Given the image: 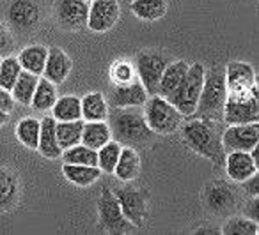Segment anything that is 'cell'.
Instances as JSON below:
<instances>
[{
	"label": "cell",
	"instance_id": "cell-43",
	"mask_svg": "<svg viewBox=\"0 0 259 235\" xmlns=\"http://www.w3.org/2000/svg\"><path fill=\"white\" fill-rule=\"evenodd\" d=\"M9 121V113H6V111H0V128L6 124V122Z\"/></svg>",
	"mask_w": 259,
	"mask_h": 235
},
{
	"label": "cell",
	"instance_id": "cell-3",
	"mask_svg": "<svg viewBox=\"0 0 259 235\" xmlns=\"http://www.w3.org/2000/svg\"><path fill=\"white\" fill-rule=\"evenodd\" d=\"M226 97H227V85H226L224 68L222 66H213V68L206 69L204 83H202L197 108H195L194 115H190V117H201V119L222 122Z\"/></svg>",
	"mask_w": 259,
	"mask_h": 235
},
{
	"label": "cell",
	"instance_id": "cell-1",
	"mask_svg": "<svg viewBox=\"0 0 259 235\" xmlns=\"http://www.w3.org/2000/svg\"><path fill=\"white\" fill-rule=\"evenodd\" d=\"M181 138L194 152L215 164H224L226 152L222 147L224 122L201 117H185L180 126Z\"/></svg>",
	"mask_w": 259,
	"mask_h": 235
},
{
	"label": "cell",
	"instance_id": "cell-41",
	"mask_svg": "<svg viewBox=\"0 0 259 235\" xmlns=\"http://www.w3.org/2000/svg\"><path fill=\"white\" fill-rule=\"evenodd\" d=\"M245 212H247V216L250 217V219L257 221V217H259V196H250V200H248V207L245 209Z\"/></svg>",
	"mask_w": 259,
	"mask_h": 235
},
{
	"label": "cell",
	"instance_id": "cell-11",
	"mask_svg": "<svg viewBox=\"0 0 259 235\" xmlns=\"http://www.w3.org/2000/svg\"><path fill=\"white\" fill-rule=\"evenodd\" d=\"M259 143V122L250 124H233L226 126L222 131L224 152L233 150H252Z\"/></svg>",
	"mask_w": 259,
	"mask_h": 235
},
{
	"label": "cell",
	"instance_id": "cell-12",
	"mask_svg": "<svg viewBox=\"0 0 259 235\" xmlns=\"http://www.w3.org/2000/svg\"><path fill=\"white\" fill-rule=\"evenodd\" d=\"M54 15L62 29L80 30L87 27L89 2L87 0H55Z\"/></svg>",
	"mask_w": 259,
	"mask_h": 235
},
{
	"label": "cell",
	"instance_id": "cell-4",
	"mask_svg": "<svg viewBox=\"0 0 259 235\" xmlns=\"http://www.w3.org/2000/svg\"><path fill=\"white\" fill-rule=\"evenodd\" d=\"M204 73L206 68L201 62L188 66V71L181 83L165 97L183 117H190L194 115L195 108H197V101L201 96L202 83H204Z\"/></svg>",
	"mask_w": 259,
	"mask_h": 235
},
{
	"label": "cell",
	"instance_id": "cell-42",
	"mask_svg": "<svg viewBox=\"0 0 259 235\" xmlns=\"http://www.w3.org/2000/svg\"><path fill=\"white\" fill-rule=\"evenodd\" d=\"M195 233H222L220 228H215V226H202V228H197Z\"/></svg>",
	"mask_w": 259,
	"mask_h": 235
},
{
	"label": "cell",
	"instance_id": "cell-26",
	"mask_svg": "<svg viewBox=\"0 0 259 235\" xmlns=\"http://www.w3.org/2000/svg\"><path fill=\"white\" fill-rule=\"evenodd\" d=\"M20 196V182L8 168H0V210H9L16 205Z\"/></svg>",
	"mask_w": 259,
	"mask_h": 235
},
{
	"label": "cell",
	"instance_id": "cell-37",
	"mask_svg": "<svg viewBox=\"0 0 259 235\" xmlns=\"http://www.w3.org/2000/svg\"><path fill=\"white\" fill-rule=\"evenodd\" d=\"M22 71L23 69L16 57H11V55L2 57L0 58V87L11 90Z\"/></svg>",
	"mask_w": 259,
	"mask_h": 235
},
{
	"label": "cell",
	"instance_id": "cell-39",
	"mask_svg": "<svg viewBox=\"0 0 259 235\" xmlns=\"http://www.w3.org/2000/svg\"><path fill=\"white\" fill-rule=\"evenodd\" d=\"M16 106V101L13 99L11 90L2 89L0 87V111H6V113H11Z\"/></svg>",
	"mask_w": 259,
	"mask_h": 235
},
{
	"label": "cell",
	"instance_id": "cell-38",
	"mask_svg": "<svg viewBox=\"0 0 259 235\" xmlns=\"http://www.w3.org/2000/svg\"><path fill=\"white\" fill-rule=\"evenodd\" d=\"M13 48H15V39H13L11 30L0 22V57L9 55Z\"/></svg>",
	"mask_w": 259,
	"mask_h": 235
},
{
	"label": "cell",
	"instance_id": "cell-15",
	"mask_svg": "<svg viewBox=\"0 0 259 235\" xmlns=\"http://www.w3.org/2000/svg\"><path fill=\"white\" fill-rule=\"evenodd\" d=\"M149 94L142 87L139 80L126 85H114L112 92L108 94L107 103L110 108H141L148 101Z\"/></svg>",
	"mask_w": 259,
	"mask_h": 235
},
{
	"label": "cell",
	"instance_id": "cell-44",
	"mask_svg": "<svg viewBox=\"0 0 259 235\" xmlns=\"http://www.w3.org/2000/svg\"><path fill=\"white\" fill-rule=\"evenodd\" d=\"M87 2H93V0H87Z\"/></svg>",
	"mask_w": 259,
	"mask_h": 235
},
{
	"label": "cell",
	"instance_id": "cell-2",
	"mask_svg": "<svg viewBox=\"0 0 259 235\" xmlns=\"http://www.w3.org/2000/svg\"><path fill=\"white\" fill-rule=\"evenodd\" d=\"M107 122L112 140L121 143L122 147L137 149L155 138V133L149 129L144 113L139 108H110Z\"/></svg>",
	"mask_w": 259,
	"mask_h": 235
},
{
	"label": "cell",
	"instance_id": "cell-10",
	"mask_svg": "<svg viewBox=\"0 0 259 235\" xmlns=\"http://www.w3.org/2000/svg\"><path fill=\"white\" fill-rule=\"evenodd\" d=\"M6 18L15 32H32L41 23V8L37 0H9Z\"/></svg>",
	"mask_w": 259,
	"mask_h": 235
},
{
	"label": "cell",
	"instance_id": "cell-13",
	"mask_svg": "<svg viewBox=\"0 0 259 235\" xmlns=\"http://www.w3.org/2000/svg\"><path fill=\"white\" fill-rule=\"evenodd\" d=\"M206 198V207L209 212L213 214H227L236 207V203L240 202V195L238 189L233 188L229 182L224 181H213L206 186L204 191Z\"/></svg>",
	"mask_w": 259,
	"mask_h": 235
},
{
	"label": "cell",
	"instance_id": "cell-27",
	"mask_svg": "<svg viewBox=\"0 0 259 235\" xmlns=\"http://www.w3.org/2000/svg\"><path fill=\"white\" fill-rule=\"evenodd\" d=\"M52 117L57 122L78 121L82 119V108H80V97L68 94V96L57 97L52 106Z\"/></svg>",
	"mask_w": 259,
	"mask_h": 235
},
{
	"label": "cell",
	"instance_id": "cell-5",
	"mask_svg": "<svg viewBox=\"0 0 259 235\" xmlns=\"http://www.w3.org/2000/svg\"><path fill=\"white\" fill-rule=\"evenodd\" d=\"M144 119L148 122L149 129L155 135L165 136L172 135L180 129L181 122L185 121V117L165 99V97L158 96H149L148 101L144 103Z\"/></svg>",
	"mask_w": 259,
	"mask_h": 235
},
{
	"label": "cell",
	"instance_id": "cell-24",
	"mask_svg": "<svg viewBox=\"0 0 259 235\" xmlns=\"http://www.w3.org/2000/svg\"><path fill=\"white\" fill-rule=\"evenodd\" d=\"M110 140H112V133H110V128H108L107 121H91V122L83 121L82 142L80 143L98 150L107 142H110Z\"/></svg>",
	"mask_w": 259,
	"mask_h": 235
},
{
	"label": "cell",
	"instance_id": "cell-25",
	"mask_svg": "<svg viewBox=\"0 0 259 235\" xmlns=\"http://www.w3.org/2000/svg\"><path fill=\"white\" fill-rule=\"evenodd\" d=\"M62 173H64L66 181L71 184L80 186V188H87L93 186L98 179L101 177V170L98 166H89V164H62Z\"/></svg>",
	"mask_w": 259,
	"mask_h": 235
},
{
	"label": "cell",
	"instance_id": "cell-17",
	"mask_svg": "<svg viewBox=\"0 0 259 235\" xmlns=\"http://www.w3.org/2000/svg\"><path fill=\"white\" fill-rule=\"evenodd\" d=\"M224 73H226L227 92H240V90H248L257 85L255 71L248 62L233 61L224 68Z\"/></svg>",
	"mask_w": 259,
	"mask_h": 235
},
{
	"label": "cell",
	"instance_id": "cell-14",
	"mask_svg": "<svg viewBox=\"0 0 259 235\" xmlns=\"http://www.w3.org/2000/svg\"><path fill=\"white\" fill-rule=\"evenodd\" d=\"M121 8L117 0H93L89 2L87 27L94 34H105L117 23Z\"/></svg>",
	"mask_w": 259,
	"mask_h": 235
},
{
	"label": "cell",
	"instance_id": "cell-9",
	"mask_svg": "<svg viewBox=\"0 0 259 235\" xmlns=\"http://www.w3.org/2000/svg\"><path fill=\"white\" fill-rule=\"evenodd\" d=\"M112 191H114L126 219L134 224L135 228H141L146 223L149 214L148 193L139 188H115Z\"/></svg>",
	"mask_w": 259,
	"mask_h": 235
},
{
	"label": "cell",
	"instance_id": "cell-31",
	"mask_svg": "<svg viewBox=\"0 0 259 235\" xmlns=\"http://www.w3.org/2000/svg\"><path fill=\"white\" fill-rule=\"evenodd\" d=\"M37 80H39V76L32 75V73H29V71L20 73L18 80H16L11 89L13 99L18 104H22V106H30L34 90H36V87H37Z\"/></svg>",
	"mask_w": 259,
	"mask_h": 235
},
{
	"label": "cell",
	"instance_id": "cell-35",
	"mask_svg": "<svg viewBox=\"0 0 259 235\" xmlns=\"http://www.w3.org/2000/svg\"><path fill=\"white\" fill-rule=\"evenodd\" d=\"M121 149L122 145L115 142V140H110V142H107L103 147L98 149V168L101 170V173H114V168L117 164Z\"/></svg>",
	"mask_w": 259,
	"mask_h": 235
},
{
	"label": "cell",
	"instance_id": "cell-18",
	"mask_svg": "<svg viewBox=\"0 0 259 235\" xmlns=\"http://www.w3.org/2000/svg\"><path fill=\"white\" fill-rule=\"evenodd\" d=\"M73 69V61L68 53H66L62 48H48V57L45 62V69H43V78L50 80L52 83L59 85V83L66 82V78L69 76Z\"/></svg>",
	"mask_w": 259,
	"mask_h": 235
},
{
	"label": "cell",
	"instance_id": "cell-16",
	"mask_svg": "<svg viewBox=\"0 0 259 235\" xmlns=\"http://www.w3.org/2000/svg\"><path fill=\"white\" fill-rule=\"evenodd\" d=\"M224 168H226L227 177L233 182H238V184L259 171L257 163L252 159L248 150H233V152H227L226 159H224Z\"/></svg>",
	"mask_w": 259,
	"mask_h": 235
},
{
	"label": "cell",
	"instance_id": "cell-45",
	"mask_svg": "<svg viewBox=\"0 0 259 235\" xmlns=\"http://www.w3.org/2000/svg\"><path fill=\"white\" fill-rule=\"evenodd\" d=\"M0 58H2V57H0Z\"/></svg>",
	"mask_w": 259,
	"mask_h": 235
},
{
	"label": "cell",
	"instance_id": "cell-32",
	"mask_svg": "<svg viewBox=\"0 0 259 235\" xmlns=\"http://www.w3.org/2000/svg\"><path fill=\"white\" fill-rule=\"evenodd\" d=\"M39 119L36 117H25L16 126V138L20 140L23 147L30 150L37 149V140H39Z\"/></svg>",
	"mask_w": 259,
	"mask_h": 235
},
{
	"label": "cell",
	"instance_id": "cell-7",
	"mask_svg": "<svg viewBox=\"0 0 259 235\" xmlns=\"http://www.w3.org/2000/svg\"><path fill=\"white\" fill-rule=\"evenodd\" d=\"M169 62V57L158 50H144L135 57L134 64L135 71H137V78L149 96H155L158 92L160 78H162L163 69Z\"/></svg>",
	"mask_w": 259,
	"mask_h": 235
},
{
	"label": "cell",
	"instance_id": "cell-21",
	"mask_svg": "<svg viewBox=\"0 0 259 235\" xmlns=\"http://www.w3.org/2000/svg\"><path fill=\"white\" fill-rule=\"evenodd\" d=\"M139 173H141V156H139V152L134 147H122L112 175H115L121 182H130L135 181Z\"/></svg>",
	"mask_w": 259,
	"mask_h": 235
},
{
	"label": "cell",
	"instance_id": "cell-20",
	"mask_svg": "<svg viewBox=\"0 0 259 235\" xmlns=\"http://www.w3.org/2000/svg\"><path fill=\"white\" fill-rule=\"evenodd\" d=\"M80 108H82V121H107L108 117V106L107 97L100 90L87 92L85 96L80 97Z\"/></svg>",
	"mask_w": 259,
	"mask_h": 235
},
{
	"label": "cell",
	"instance_id": "cell-22",
	"mask_svg": "<svg viewBox=\"0 0 259 235\" xmlns=\"http://www.w3.org/2000/svg\"><path fill=\"white\" fill-rule=\"evenodd\" d=\"M188 62L187 61H170L169 64L165 66L162 73V78H160L158 83V96L167 97L178 85L181 83V80L185 78L188 71Z\"/></svg>",
	"mask_w": 259,
	"mask_h": 235
},
{
	"label": "cell",
	"instance_id": "cell-30",
	"mask_svg": "<svg viewBox=\"0 0 259 235\" xmlns=\"http://www.w3.org/2000/svg\"><path fill=\"white\" fill-rule=\"evenodd\" d=\"M82 129L83 121H66V122H55V135H57V143L62 150L69 149L73 145H78L82 142Z\"/></svg>",
	"mask_w": 259,
	"mask_h": 235
},
{
	"label": "cell",
	"instance_id": "cell-19",
	"mask_svg": "<svg viewBox=\"0 0 259 235\" xmlns=\"http://www.w3.org/2000/svg\"><path fill=\"white\" fill-rule=\"evenodd\" d=\"M39 140H37V152L47 159H59L62 154V149L57 143V135H55V119L52 115L39 119Z\"/></svg>",
	"mask_w": 259,
	"mask_h": 235
},
{
	"label": "cell",
	"instance_id": "cell-29",
	"mask_svg": "<svg viewBox=\"0 0 259 235\" xmlns=\"http://www.w3.org/2000/svg\"><path fill=\"white\" fill-rule=\"evenodd\" d=\"M55 99H57V85L52 83L50 80L39 76L37 87L34 90L32 101H30V106L36 111H50Z\"/></svg>",
	"mask_w": 259,
	"mask_h": 235
},
{
	"label": "cell",
	"instance_id": "cell-40",
	"mask_svg": "<svg viewBox=\"0 0 259 235\" xmlns=\"http://www.w3.org/2000/svg\"><path fill=\"white\" fill-rule=\"evenodd\" d=\"M240 184H241V188H243V191L248 195V198H250V196H259V171L252 175V177L245 179Z\"/></svg>",
	"mask_w": 259,
	"mask_h": 235
},
{
	"label": "cell",
	"instance_id": "cell-33",
	"mask_svg": "<svg viewBox=\"0 0 259 235\" xmlns=\"http://www.w3.org/2000/svg\"><path fill=\"white\" fill-rule=\"evenodd\" d=\"M62 161L69 164H89V166H98V150L91 147L78 143L69 149H64L61 154Z\"/></svg>",
	"mask_w": 259,
	"mask_h": 235
},
{
	"label": "cell",
	"instance_id": "cell-8",
	"mask_svg": "<svg viewBox=\"0 0 259 235\" xmlns=\"http://www.w3.org/2000/svg\"><path fill=\"white\" fill-rule=\"evenodd\" d=\"M98 219H100L101 228L107 230L108 233H130L132 230H135L134 224L122 214L114 191L108 188H103L98 198Z\"/></svg>",
	"mask_w": 259,
	"mask_h": 235
},
{
	"label": "cell",
	"instance_id": "cell-6",
	"mask_svg": "<svg viewBox=\"0 0 259 235\" xmlns=\"http://www.w3.org/2000/svg\"><path fill=\"white\" fill-rule=\"evenodd\" d=\"M259 121V101L257 85L240 92H227L224 104L222 122L226 126L233 124H250Z\"/></svg>",
	"mask_w": 259,
	"mask_h": 235
},
{
	"label": "cell",
	"instance_id": "cell-36",
	"mask_svg": "<svg viewBox=\"0 0 259 235\" xmlns=\"http://www.w3.org/2000/svg\"><path fill=\"white\" fill-rule=\"evenodd\" d=\"M108 76H110L112 85H126L137 80V71H135V64L128 58H119L108 69Z\"/></svg>",
	"mask_w": 259,
	"mask_h": 235
},
{
	"label": "cell",
	"instance_id": "cell-34",
	"mask_svg": "<svg viewBox=\"0 0 259 235\" xmlns=\"http://www.w3.org/2000/svg\"><path fill=\"white\" fill-rule=\"evenodd\" d=\"M224 235H257L259 223L248 216H233L220 228Z\"/></svg>",
	"mask_w": 259,
	"mask_h": 235
},
{
	"label": "cell",
	"instance_id": "cell-23",
	"mask_svg": "<svg viewBox=\"0 0 259 235\" xmlns=\"http://www.w3.org/2000/svg\"><path fill=\"white\" fill-rule=\"evenodd\" d=\"M47 57H48L47 46H43V44H30V46L23 48L16 58H18L23 71H29V73H32V75L41 76L43 75Z\"/></svg>",
	"mask_w": 259,
	"mask_h": 235
},
{
	"label": "cell",
	"instance_id": "cell-28",
	"mask_svg": "<svg viewBox=\"0 0 259 235\" xmlns=\"http://www.w3.org/2000/svg\"><path fill=\"white\" fill-rule=\"evenodd\" d=\"M130 9L142 22H158L167 15V0H134Z\"/></svg>",
	"mask_w": 259,
	"mask_h": 235
}]
</instances>
